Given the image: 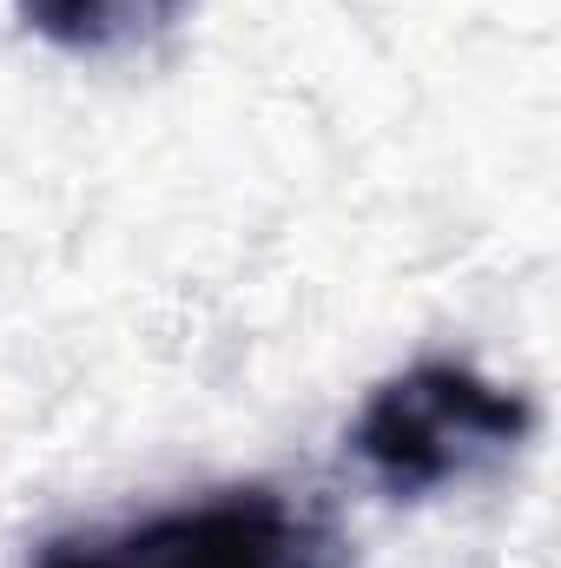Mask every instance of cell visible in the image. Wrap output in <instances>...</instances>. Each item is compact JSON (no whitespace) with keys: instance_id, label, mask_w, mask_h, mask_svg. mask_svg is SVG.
<instances>
[{"instance_id":"1","label":"cell","mask_w":561,"mask_h":568,"mask_svg":"<svg viewBox=\"0 0 561 568\" xmlns=\"http://www.w3.org/2000/svg\"><path fill=\"white\" fill-rule=\"evenodd\" d=\"M27 568H350V536L310 489L232 483L145 516L60 529Z\"/></svg>"},{"instance_id":"2","label":"cell","mask_w":561,"mask_h":568,"mask_svg":"<svg viewBox=\"0 0 561 568\" xmlns=\"http://www.w3.org/2000/svg\"><path fill=\"white\" fill-rule=\"evenodd\" d=\"M536 436V404L462 357H417L350 417V456L390 503H429L496 476Z\"/></svg>"},{"instance_id":"3","label":"cell","mask_w":561,"mask_h":568,"mask_svg":"<svg viewBox=\"0 0 561 568\" xmlns=\"http://www.w3.org/2000/svg\"><path fill=\"white\" fill-rule=\"evenodd\" d=\"M185 13H192V0H13V20L33 40H47L53 53H73V60L145 53Z\"/></svg>"}]
</instances>
